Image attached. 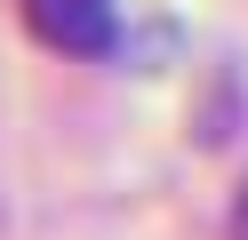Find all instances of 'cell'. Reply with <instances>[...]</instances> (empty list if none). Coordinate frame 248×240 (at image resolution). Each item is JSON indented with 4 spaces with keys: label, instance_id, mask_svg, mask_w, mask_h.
<instances>
[{
    "label": "cell",
    "instance_id": "1",
    "mask_svg": "<svg viewBox=\"0 0 248 240\" xmlns=\"http://www.w3.org/2000/svg\"><path fill=\"white\" fill-rule=\"evenodd\" d=\"M24 24L56 56H112V40H120L112 0H24Z\"/></svg>",
    "mask_w": 248,
    "mask_h": 240
},
{
    "label": "cell",
    "instance_id": "2",
    "mask_svg": "<svg viewBox=\"0 0 248 240\" xmlns=\"http://www.w3.org/2000/svg\"><path fill=\"white\" fill-rule=\"evenodd\" d=\"M232 240H248V176H240V192H232Z\"/></svg>",
    "mask_w": 248,
    "mask_h": 240
}]
</instances>
